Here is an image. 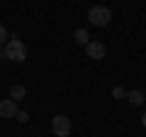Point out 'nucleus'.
<instances>
[{"label":"nucleus","instance_id":"f03ea898","mask_svg":"<svg viewBox=\"0 0 146 137\" xmlns=\"http://www.w3.org/2000/svg\"><path fill=\"white\" fill-rule=\"evenodd\" d=\"M5 59H10V61H25L27 59V47L20 39H10L5 44Z\"/></svg>","mask_w":146,"mask_h":137},{"label":"nucleus","instance_id":"423d86ee","mask_svg":"<svg viewBox=\"0 0 146 137\" xmlns=\"http://www.w3.org/2000/svg\"><path fill=\"white\" fill-rule=\"evenodd\" d=\"M127 100H129L131 105H141L146 100V95L141 93V91H127Z\"/></svg>","mask_w":146,"mask_h":137},{"label":"nucleus","instance_id":"39448f33","mask_svg":"<svg viewBox=\"0 0 146 137\" xmlns=\"http://www.w3.org/2000/svg\"><path fill=\"white\" fill-rule=\"evenodd\" d=\"M17 115V103L10 98L0 100V118H15Z\"/></svg>","mask_w":146,"mask_h":137},{"label":"nucleus","instance_id":"f8f14e48","mask_svg":"<svg viewBox=\"0 0 146 137\" xmlns=\"http://www.w3.org/2000/svg\"><path fill=\"white\" fill-rule=\"evenodd\" d=\"M5 59V47H0V61Z\"/></svg>","mask_w":146,"mask_h":137},{"label":"nucleus","instance_id":"0eeeda50","mask_svg":"<svg viewBox=\"0 0 146 137\" xmlns=\"http://www.w3.org/2000/svg\"><path fill=\"white\" fill-rule=\"evenodd\" d=\"M25 95H27L25 86H12V88H10V100H15V103H17V100H22Z\"/></svg>","mask_w":146,"mask_h":137},{"label":"nucleus","instance_id":"f257e3e1","mask_svg":"<svg viewBox=\"0 0 146 137\" xmlns=\"http://www.w3.org/2000/svg\"><path fill=\"white\" fill-rule=\"evenodd\" d=\"M88 20L93 22L95 27H107L110 22H112V12H110V7H105V5H95V7H90Z\"/></svg>","mask_w":146,"mask_h":137},{"label":"nucleus","instance_id":"ddd939ff","mask_svg":"<svg viewBox=\"0 0 146 137\" xmlns=\"http://www.w3.org/2000/svg\"><path fill=\"white\" fill-rule=\"evenodd\" d=\"M141 125L146 127V113H144V115H141Z\"/></svg>","mask_w":146,"mask_h":137},{"label":"nucleus","instance_id":"9b49d317","mask_svg":"<svg viewBox=\"0 0 146 137\" xmlns=\"http://www.w3.org/2000/svg\"><path fill=\"white\" fill-rule=\"evenodd\" d=\"M15 118H17L20 122H27V120H29V115H27L25 110H17V115H15Z\"/></svg>","mask_w":146,"mask_h":137},{"label":"nucleus","instance_id":"9d476101","mask_svg":"<svg viewBox=\"0 0 146 137\" xmlns=\"http://www.w3.org/2000/svg\"><path fill=\"white\" fill-rule=\"evenodd\" d=\"M5 37H7V30L0 25V47H5Z\"/></svg>","mask_w":146,"mask_h":137},{"label":"nucleus","instance_id":"20e7f679","mask_svg":"<svg viewBox=\"0 0 146 137\" xmlns=\"http://www.w3.org/2000/svg\"><path fill=\"white\" fill-rule=\"evenodd\" d=\"M85 54H88V59H105L107 47L102 42H88L85 44Z\"/></svg>","mask_w":146,"mask_h":137},{"label":"nucleus","instance_id":"6e6552de","mask_svg":"<svg viewBox=\"0 0 146 137\" xmlns=\"http://www.w3.org/2000/svg\"><path fill=\"white\" fill-rule=\"evenodd\" d=\"M76 42H78V44H83V47H85V44L90 42L88 32H85V30H76Z\"/></svg>","mask_w":146,"mask_h":137},{"label":"nucleus","instance_id":"1a4fd4ad","mask_svg":"<svg viewBox=\"0 0 146 137\" xmlns=\"http://www.w3.org/2000/svg\"><path fill=\"white\" fill-rule=\"evenodd\" d=\"M112 98H117V100L127 98V91L122 88V86H115V88H112Z\"/></svg>","mask_w":146,"mask_h":137},{"label":"nucleus","instance_id":"7ed1b4c3","mask_svg":"<svg viewBox=\"0 0 146 137\" xmlns=\"http://www.w3.org/2000/svg\"><path fill=\"white\" fill-rule=\"evenodd\" d=\"M51 132L56 137H68L71 135V118H66V115H54V120H51Z\"/></svg>","mask_w":146,"mask_h":137}]
</instances>
